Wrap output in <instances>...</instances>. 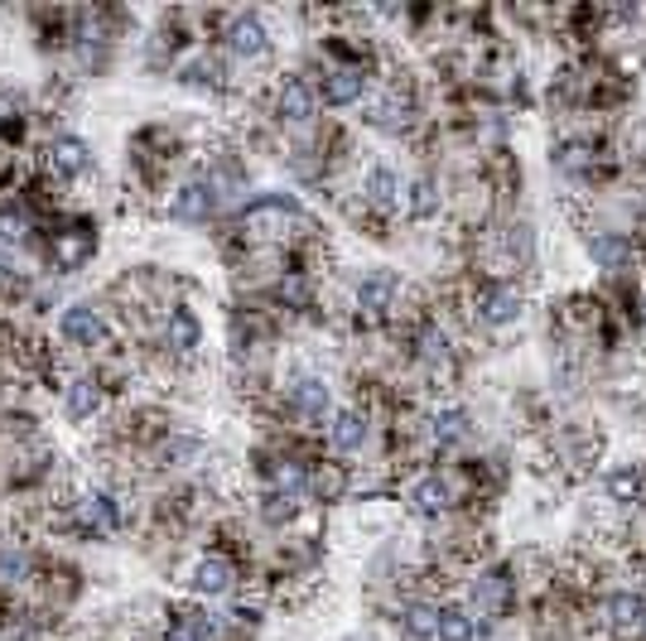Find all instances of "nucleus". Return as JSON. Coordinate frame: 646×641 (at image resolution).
<instances>
[{"mask_svg": "<svg viewBox=\"0 0 646 641\" xmlns=\"http://www.w3.org/2000/svg\"><path fill=\"white\" fill-rule=\"evenodd\" d=\"M463 309H468V319L483 323V329H502V323L521 319V309H526V295H521V285L502 281V275H487V281L468 285V295H463Z\"/></svg>", "mask_w": 646, "mask_h": 641, "instance_id": "nucleus-1", "label": "nucleus"}, {"mask_svg": "<svg viewBox=\"0 0 646 641\" xmlns=\"http://www.w3.org/2000/svg\"><path fill=\"white\" fill-rule=\"evenodd\" d=\"M593 618L613 641H642V627H646V594L642 588H617L593 603Z\"/></svg>", "mask_w": 646, "mask_h": 641, "instance_id": "nucleus-2", "label": "nucleus"}, {"mask_svg": "<svg viewBox=\"0 0 646 641\" xmlns=\"http://www.w3.org/2000/svg\"><path fill=\"white\" fill-rule=\"evenodd\" d=\"M400 299H406V285H400V275L372 271L367 281L358 285V295H352V309H358L362 323H392V319H400Z\"/></svg>", "mask_w": 646, "mask_h": 641, "instance_id": "nucleus-3", "label": "nucleus"}, {"mask_svg": "<svg viewBox=\"0 0 646 641\" xmlns=\"http://www.w3.org/2000/svg\"><path fill=\"white\" fill-rule=\"evenodd\" d=\"M410 357H416V367L430 381H449V377H454V343H449V333L439 329L434 319H424L420 329L410 333Z\"/></svg>", "mask_w": 646, "mask_h": 641, "instance_id": "nucleus-4", "label": "nucleus"}, {"mask_svg": "<svg viewBox=\"0 0 646 641\" xmlns=\"http://www.w3.org/2000/svg\"><path fill=\"white\" fill-rule=\"evenodd\" d=\"M517 603V579H511L507 570H487V574H478L468 584V618L473 622H497L502 613Z\"/></svg>", "mask_w": 646, "mask_h": 641, "instance_id": "nucleus-5", "label": "nucleus"}, {"mask_svg": "<svg viewBox=\"0 0 646 641\" xmlns=\"http://www.w3.org/2000/svg\"><path fill=\"white\" fill-rule=\"evenodd\" d=\"M290 415H295L304 430H328V420H333V391H328V381L324 377L290 381Z\"/></svg>", "mask_w": 646, "mask_h": 641, "instance_id": "nucleus-6", "label": "nucleus"}, {"mask_svg": "<svg viewBox=\"0 0 646 641\" xmlns=\"http://www.w3.org/2000/svg\"><path fill=\"white\" fill-rule=\"evenodd\" d=\"M367 126L386 130V136H400V130H410V126H416V96L400 88V82L382 88L367 102Z\"/></svg>", "mask_w": 646, "mask_h": 641, "instance_id": "nucleus-7", "label": "nucleus"}, {"mask_svg": "<svg viewBox=\"0 0 646 641\" xmlns=\"http://www.w3.org/2000/svg\"><path fill=\"white\" fill-rule=\"evenodd\" d=\"M314 106H319V96H314V88L299 78V72H285V78H275V88H271V116L275 121L304 126V121H314Z\"/></svg>", "mask_w": 646, "mask_h": 641, "instance_id": "nucleus-8", "label": "nucleus"}, {"mask_svg": "<svg viewBox=\"0 0 646 641\" xmlns=\"http://www.w3.org/2000/svg\"><path fill=\"white\" fill-rule=\"evenodd\" d=\"M583 251H589V256L599 261L603 271H613V275L637 271V241L623 237V232H603V227H589V232H583Z\"/></svg>", "mask_w": 646, "mask_h": 641, "instance_id": "nucleus-9", "label": "nucleus"}, {"mask_svg": "<svg viewBox=\"0 0 646 641\" xmlns=\"http://www.w3.org/2000/svg\"><path fill=\"white\" fill-rule=\"evenodd\" d=\"M362 208H372V213H382V217H392L406 208V184L392 174L386 164H372L367 174H362Z\"/></svg>", "mask_w": 646, "mask_h": 641, "instance_id": "nucleus-10", "label": "nucleus"}, {"mask_svg": "<svg viewBox=\"0 0 646 641\" xmlns=\"http://www.w3.org/2000/svg\"><path fill=\"white\" fill-rule=\"evenodd\" d=\"M217 203H223V193L213 188V179H189V184L174 188V198H169V213L179 217V222H208L217 213Z\"/></svg>", "mask_w": 646, "mask_h": 641, "instance_id": "nucleus-11", "label": "nucleus"}, {"mask_svg": "<svg viewBox=\"0 0 646 641\" xmlns=\"http://www.w3.org/2000/svg\"><path fill=\"white\" fill-rule=\"evenodd\" d=\"M72 522L82 530H92V536H112V530H121V502L112 492H82L72 502Z\"/></svg>", "mask_w": 646, "mask_h": 641, "instance_id": "nucleus-12", "label": "nucleus"}, {"mask_svg": "<svg viewBox=\"0 0 646 641\" xmlns=\"http://www.w3.org/2000/svg\"><path fill=\"white\" fill-rule=\"evenodd\" d=\"M372 88V72L362 68V64H338V68H328L324 72V102L328 106H352V102H362Z\"/></svg>", "mask_w": 646, "mask_h": 641, "instance_id": "nucleus-13", "label": "nucleus"}, {"mask_svg": "<svg viewBox=\"0 0 646 641\" xmlns=\"http://www.w3.org/2000/svg\"><path fill=\"white\" fill-rule=\"evenodd\" d=\"M58 333L78 347H102L106 343V319L97 305H68L64 319H58Z\"/></svg>", "mask_w": 646, "mask_h": 641, "instance_id": "nucleus-14", "label": "nucleus"}, {"mask_svg": "<svg viewBox=\"0 0 646 641\" xmlns=\"http://www.w3.org/2000/svg\"><path fill=\"white\" fill-rule=\"evenodd\" d=\"M227 48H231V58H241V64H256V58L271 54V34H265V24L256 15H237L227 24Z\"/></svg>", "mask_w": 646, "mask_h": 641, "instance_id": "nucleus-15", "label": "nucleus"}, {"mask_svg": "<svg viewBox=\"0 0 646 641\" xmlns=\"http://www.w3.org/2000/svg\"><path fill=\"white\" fill-rule=\"evenodd\" d=\"M193 594L199 598H223L237 588V570H231V560H223V554H203L199 564H193Z\"/></svg>", "mask_w": 646, "mask_h": 641, "instance_id": "nucleus-16", "label": "nucleus"}, {"mask_svg": "<svg viewBox=\"0 0 646 641\" xmlns=\"http://www.w3.org/2000/svg\"><path fill=\"white\" fill-rule=\"evenodd\" d=\"M424 434H430L434 449H454V444H463L473 434V420H468V410H458V405H439V410H430Z\"/></svg>", "mask_w": 646, "mask_h": 641, "instance_id": "nucleus-17", "label": "nucleus"}, {"mask_svg": "<svg viewBox=\"0 0 646 641\" xmlns=\"http://www.w3.org/2000/svg\"><path fill=\"white\" fill-rule=\"evenodd\" d=\"M265 478H271V497H280V502L309 497V468H304L299 458H275V463L265 468Z\"/></svg>", "mask_w": 646, "mask_h": 641, "instance_id": "nucleus-18", "label": "nucleus"}, {"mask_svg": "<svg viewBox=\"0 0 646 641\" xmlns=\"http://www.w3.org/2000/svg\"><path fill=\"white\" fill-rule=\"evenodd\" d=\"M199 343H203L199 319H193L189 309H169V319H165V353L189 362L193 353H199Z\"/></svg>", "mask_w": 646, "mask_h": 641, "instance_id": "nucleus-19", "label": "nucleus"}, {"mask_svg": "<svg viewBox=\"0 0 646 641\" xmlns=\"http://www.w3.org/2000/svg\"><path fill=\"white\" fill-rule=\"evenodd\" d=\"M97 251V237L88 227H68V232L54 237V247H48V256H54L58 271H78V265H88Z\"/></svg>", "mask_w": 646, "mask_h": 641, "instance_id": "nucleus-20", "label": "nucleus"}, {"mask_svg": "<svg viewBox=\"0 0 646 641\" xmlns=\"http://www.w3.org/2000/svg\"><path fill=\"white\" fill-rule=\"evenodd\" d=\"M362 444H367V415L362 410H333V420H328V449L358 454Z\"/></svg>", "mask_w": 646, "mask_h": 641, "instance_id": "nucleus-21", "label": "nucleus"}, {"mask_svg": "<svg viewBox=\"0 0 646 641\" xmlns=\"http://www.w3.org/2000/svg\"><path fill=\"white\" fill-rule=\"evenodd\" d=\"M88 164H92V154L78 136H58L48 145V174L54 179H78V174H88Z\"/></svg>", "mask_w": 646, "mask_h": 641, "instance_id": "nucleus-22", "label": "nucleus"}, {"mask_svg": "<svg viewBox=\"0 0 646 641\" xmlns=\"http://www.w3.org/2000/svg\"><path fill=\"white\" fill-rule=\"evenodd\" d=\"M410 512L424 516V522H439V516L449 512V482L444 478H420V482H410Z\"/></svg>", "mask_w": 646, "mask_h": 641, "instance_id": "nucleus-23", "label": "nucleus"}, {"mask_svg": "<svg viewBox=\"0 0 646 641\" xmlns=\"http://www.w3.org/2000/svg\"><path fill=\"white\" fill-rule=\"evenodd\" d=\"M102 401H106V391H102V386H97L92 377H72V381L64 386V405H68L72 420H92L97 410H102Z\"/></svg>", "mask_w": 646, "mask_h": 641, "instance_id": "nucleus-24", "label": "nucleus"}, {"mask_svg": "<svg viewBox=\"0 0 646 641\" xmlns=\"http://www.w3.org/2000/svg\"><path fill=\"white\" fill-rule=\"evenodd\" d=\"M439 641H478V622L468 618V608L439 603Z\"/></svg>", "mask_w": 646, "mask_h": 641, "instance_id": "nucleus-25", "label": "nucleus"}, {"mask_svg": "<svg viewBox=\"0 0 646 641\" xmlns=\"http://www.w3.org/2000/svg\"><path fill=\"white\" fill-rule=\"evenodd\" d=\"M400 622L416 641H439V603H406Z\"/></svg>", "mask_w": 646, "mask_h": 641, "instance_id": "nucleus-26", "label": "nucleus"}, {"mask_svg": "<svg viewBox=\"0 0 646 641\" xmlns=\"http://www.w3.org/2000/svg\"><path fill=\"white\" fill-rule=\"evenodd\" d=\"M343 488H348V478H343V468H338V463L309 468V497L333 502V497H343Z\"/></svg>", "mask_w": 646, "mask_h": 641, "instance_id": "nucleus-27", "label": "nucleus"}, {"mask_svg": "<svg viewBox=\"0 0 646 641\" xmlns=\"http://www.w3.org/2000/svg\"><path fill=\"white\" fill-rule=\"evenodd\" d=\"M406 213L420 217V222L439 213V188L430 184V179H416V184H406Z\"/></svg>", "mask_w": 646, "mask_h": 641, "instance_id": "nucleus-28", "label": "nucleus"}, {"mask_svg": "<svg viewBox=\"0 0 646 641\" xmlns=\"http://www.w3.org/2000/svg\"><path fill=\"white\" fill-rule=\"evenodd\" d=\"M0 574H5L10 584H15V579H30V554L5 540V546H0Z\"/></svg>", "mask_w": 646, "mask_h": 641, "instance_id": "nucleus-29", "label": "nucleus"}, {"mask_svg": "<svg viewBox=\"0 0 646 641\" xmlns=\"http://www.w3.org/2000/svg\"><path fill=\"white\" fill-rule=\"evenodd\" d=\"M0 237H5V241H24V237H30V213H24V208H0Z\"/></svg>", "mask_w": 646, "mask_h": 641, "instance_id": "nucleus-30", "label": "nucleus"}, {"mask_svg": "<svg viewBox=\"0 0 646 641\" xmlns=\"http://www.w3.org/2000/svg\"><path fill=\"white\" fill-rule=\"evenodd\" d=\"M642 641H646V627H642Z\"/></svg>", "mask_w": 646, "mask_h": 641, "instance_id": "nucleus-31", "label": "nucleus"}]
</instances>
